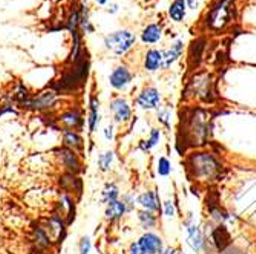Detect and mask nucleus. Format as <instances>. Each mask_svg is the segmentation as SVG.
<instances>
[{"label": "nucleus", "mask_w": 256, "mask_h": 254, "mask_svg": "<svg viewBox=\"0 0 256 254\" xmlns=\"http://www.w3.org/2000/svg\"><path fill=\"white\" fill-rule=\"evenodd\" d=\"M143 66H144V71L149 74H155L158 72L161 66H162V51L150 48L146 51L144 54V60H143Z\"/></svg>", "instance_id": "obj_11"}, {"label": "nucleus", "mask_w": 256, "mask_h": 254, "mask_svg": "<svg viewBox=\"0 0 256 254\" xmlns=\"http://www.w3.org/2000/svg\"><path fill=\"white\" fill-rule=\"evenodd\" d=\"M78 8V15H80V32L83 34H94L96 32V28L94 25H92V21H90V11L88 6L84 5H80L77 6Z\"/></svg>", "instance_id": "obj_19"}, {"label": "nucleus", "mask_w": 256, "mask_h": 254, "mask_svg": "<svg viewBox=\"0 0 256 254\" xmlns=\"http://www.w3.org/2000/svg\"><path fill=\"white\" fill-rule=\"evenodd\" d=\"M138 221L142 224V227L144 230H150L156 225V216L154 212H148V210H140L138 212Z\"/></svg>", "instance_id": "obj_22"}, {"label": "nucleus", "mask_w": 256, "mask_h": 254, "mask_svg": "<svg viewBox=\"0 0 256 254\" xmlns=\"http://www.w3.org/2000/svg\"><path fill=\"white\" fill-rule=\"evenodd\" d=\"M100 100L96 97H90L89 100V117H88V124H89V132H96L97 127L100 126Z\"/></svg>", "instance_id": "obj_14"}, {"label": "nucleus", "mask_w": 256, "mask_h": 254, "mask_svg": "<svg viewBox=\"0 0 256 254\" xmlns=\"http://www.w3.org/2000/svg\"><path fill=\"white\" fill-rule=\"evenodd\" d=\"M212 241L220 251H224L230 245V233L222 224H220L212 232Z\"/></svg>", "instance_id": "obj_15"}, {"label": "nucleus", "mask_w": 256, "mask_h": 254, "mask_svg": "<svg viewBox=\"0 0 256 254\" xmlns=\"http://www.w3.org/2000/svg\"><path fill=\"white\" fill-rule=\"evenodd\" d=\"M84 51L82 52V55L74 61L72 67L68 69L66 74L63 75V78L60 80V86L63 89H76L78 86H82L86 78H88V72H89V58L83 57Z\"/></svg>", "instance_id": "obj_4"}, {"label": "nucleus", "mask_w": 256, "mask_h": 254, "mask_svg": "<svg viewBox=\"0 0 256 254\" xmlns=\"http://www.w3.org/2000/svg\"><path fill=\"white\" fill-rule=\"evenodd\" d=\"M54 2H62V0H54Z\"/></svg>", "instance_id": "obj_38"}, {"label": "nucleus", "mask_w": 256, "mask_h": 254, "mask_svg": "<svg viewBox=\"0 0 256 254\" xmlns=\"http://www.w3.org/2000/svg\"><path fill=\"white\" fill-rule=\"evenodd\" d=\"M186 3H188L189 9L196 11V9H200V6H201V3H202V0H186Z\"/></svg>", "instance_id": "obj_32"}, {"label": "nucleus", "mask_w": 256, "mask_h": 254, "mask_svg": "<svg viewBox=\"0 0 256 254\" xmlns=\"http://www.w3.org/2000/svg\"><path fill=\"white\" fill-rule=\"evenodd\" d=\"M129 254H144V253H143V250H142V247H140L138 242H134L129 247Z\"/></svg>", "instance_id": "obj_33"}, {"label": "nucleus", "mask_w": 256, "mask_h": 254, "mask_svg": "<svg viewBox=\"0 0 256 254\" xmlns=\"http://www.w3.org/2000/svg\"><path fill=\"white\" fill-rule=\"evenodd\" d=\"M60 120L68 129H76L82 124V115L78 110H69V112L62 115Z\"/></svg>", "instance_id": "obj_20"}, {"label": "nucleus", "mask_w": 256, "mask_h": 254, "mask_svg": "<svg viewBox=\"0 0 256 254\" xmlns=\"http://www.w3.org/2000/svg\"><path fill=\"white\" fill-rule=\"evenodd\" d=\"M138 41V37L130 29H118L108 34L103 40V44L108 52L114 54L115 57H124L128 55Z\"/></svg>", "instance_id": "obj_3"}, {"label": "nucleus", "mask_w": 256, "mask_h": 254, "mask_svg": "<svg viewBox=\"0 0 256 254\" xmlns=\"http://www.w3.org/2000/svg\"><path fill=\"white\" fill-rule=\"evenodd\" d=\"M104 138H106L108 141L114 140V126H112V124H109V126L104 129Z\"/></svg>", "instance_id": "obj_34"}, {"label": "nucleus", "mask_w": 256, "mask_h": 254, "mask_svg": "<svg viewBox=\"0 0 256 254\" xmlns=\"http://www.w3.org/2000/svg\"><path fill=\"white\" fill-rule=\"evenodd\" d=\"M140 247H142L144 254H162V239L161 236L148 232L144 233L138 241Z\"/></svg>", "instance_id": "obj_10"}, {"label": "nucleus", "mask_w": 256, "mask_h": 254, "mask_svg": "<svg viewBox=\"0 0 256 254\" xmlns=\"http://www.w3.org/2000/svg\"><path fill=\"white\" fill-rule=\"evenodd\" d=\"M120 198V189L115 186L114 182H109L104 186L103 189V196H102V201L104 204H110V202H115V201H118Z\"/></svg>", "instance_id": "obj_21"}, {"label": "nucleus", "mask_w": 256, "mask_h": 254, "mask_svg": "<svg viewBox=\"0 0 256 254\" xmlns=\"http://www.w3.org/2000/svg\"><path fill=\"white\" fill-rule=\"evenodd\" d=\"M160 138H161V130L160 129H152V132H150V136H149V140L148 141H143V144H142V149L144 150V152H149V150H152L158 143H160Z\"/></svg>", "instance_id": "obj_25"}, {"label": "nucleus", "mask_w": 256, "mask_h": 254, "mask_svg": "<svg viewBox=\"0 0 256 254\" xmlns=\"http://www.w3.org/2000/svg\"><path fill=\"white\" fill-rule=\"evenodd\" d=\"M161 104V94L154 86L144 87L136 97V106L143 110H155Z\"/></svg>", "instance_id": "obj_5"}, {"label": "nucleus", "mask_w": 256, "mask_h": 254, "mask_svg": "<svg viewBox=\"0 0 256 254\" xmlns=\"http://www.w3.org/2000/svg\"><path fill=\"white\" fill-rule=\"evenodd\" d=\"M170 118H172V113H170L169 109H160V110H158V120H160L162 124L169 126V124H170Z\"/></svg>", "instance_id": "obj_30"}, {"label": "nucleus", "mask_w": 256, "mask_h": 254, "mask_svg": "<svg viewBox=\"0 0 256 254\" xmlns=\"http://www.w3.org/2000/svg\"><path fill=\"white\" fill-rule=\"evenodd\" d=\"M94 2L98 5V6H106L109 3V0H94Z\"/></svg>", "instance_id": "obj_36"}, {"label": "nucleus", "mask_w": 256, "mask_h": 254, "mask_svg": "<svg viewBox=\"0 0 256 254\" xmlns=\"http://www.w3.org/2000/svg\"><path fill=\"white\" fill-rule=\"evenodd\" d=\"M204 38H198L192 43L190 46V61H194V64L196 66L201 60L202 51H204Z\"/></svg>", "instance_id": "obj_23"}, {"label": "nucleus", "mask_w": 256, "mask_h": 254, "mask_svg": "<svg viewBox=\"0 0 256 254\" xmlns=\"http://www.w3.org/2000/svg\"><path fill=\"white\" fill-rule=\"evenodd\" d=\"M162 37H164V28H162L161 23H149L140 34V40L146 46H154L160 43Z\"/></svg>", "instance_id": "obj_8"}, {"label": "nucleus", "mask_w": 256, "mask_h": 254, "mask_svg": "<svg viewBox=\"0 0 256 254\" xmlns=\"http://www.w3.org/2000/svg\"><path fill=\"white\" fill-rule=\"evenodd\" d=\"M182 52H184V41L181 38L174 40L169 48H166L164 51H162V66H161V69L169 71V69L182 57Z\"/></svg>", "instance_id": "obj_7"}, {"label": "nucleus", "mask_w": 256, "mask_h": 254, "mask_svg": "<svg viewBox=\"0 0 256 254\" xmlns=\"http://www.w3.org/2000/svg\"><path fill=\"white\" fill-rule=\"evenodd\" d=\"M57 100V92L54 90H46V92H42V94L34 98L30 106L36 107V109H46V107H51Z\"/></svg>", "instance_id": "obj_17"}, {"label": "nucleus", "mask_w": 256, "mask_h": 254, "mask_svg": "<svg viewBox=\"0 0 256 254\" xmlns=\"http://www.w3.org/2000/svg\"><path fill=\"white\" fill-rule=\"evenodd\" d=\"M92 250V241L89 236H83L80 241V254H89Z\"/></svg>", "instance_id": "obj_29"}, {"label": "nucleus", "mask_w": 256, "mask_h": 254, "mask_svg": "<svg viewBox=\"0 0 256 254\" xmlns=\"http://www.w3.org/2000/svg\"><path fill=\"white\" fill-rule=\"evenodd\" d=\"M108 14H110V15H114V14H117L118 11H120V5L118 3H110L109 6H108Z\"/></svg>", "instance_id": "obj_35"}, {"label": "nucleus", "mask_w": 256, "mask_h": 254, "mask_svg": "<svg viewBox=\"0 0 256 254\" xmlns=\"http://www.w3.org/2000/svg\"><path fill=\"white\" fill-rule=\"evenodd\" d=\"M112 115H114V120L117 123H126L130 120L132 117V109H130V104L123 98V97H118V98H114L110 101V106H109Z\"/></svg>", "instance_id": "obj_9"}, {"label": "nucleus", "mask_w": 256, "mask_h": 254, "mask_svg": "<svg viewBox=\"0 0 256 254\" xmlns=\"http://www.w3.org/2000/svg\"><path fill=\"white\" fill-rule=\"evenodd\" d=\"M136 202L140 207H143V210H148V212L160 210V196L155 190L142 193L136 198Z\"/></svg>", "instance_id": "obj_13"}, {"label": "nucleus", "mask_w": 256, "mask_h": 254, "mask_svg": "<svg viewBox=\"0 0 256 254\" xmlns=\"http://www.w3.org/2000/svg\"><path fill=\"white\" fill-rule=\"evenodd\" d=\"M188 12H189V6L186 3V0H172L168 9V15L172 23H184Z\"/></svg>", "instance_id": "obj_12"}, {"label": "nucleus", "mask_w": 256, "mask_h": 254, "mask_svg": "<svg viewBox=\"0 0 256 254\" xmlns=\"http://www.w3.org/2000/svg\"><path fill=\"white\" fill-rule=\"evenodd\" d=\"M186 140L190 141L189 144L194 146H202L208 140V121L206 117V112L202 109H194L190 117L186 118Z\"/></svg>", "instance_id": "obj_2"}, {"label": "nucleus", "mask_w": 256, "mask_h": 254, "mask_svg": "<svg viewBox=\"0 0 256 254\" xmlns=\"http://www.w3.org/2000/svg\"><path fill=\"white\" fill-rule=\"evenodd\" d=\"M156 170H158V175H160V176H169L170 172H172V164H170V161H169L166 156H160Z\"/></svg>", "instance_id": "obj_27"}, {"label": "nucleus", "mask_w": 256, "mask_h": 254, "mask_svg": "<svg viewBox=\"0 0 256 254\" xmlns=\"http://www.w3.org/2000/svg\"><path fill=\"white\" fill-rule=\"evenodd\" d=\"M63 153H64V155H63V158H64L63 163H64L69 169H78V159H77L76 153H74L72 150H64Z\"/></svg>", "instance_id": "obj_28"}, {"label": "nucleus", "mask_w": 256, "mask_h": 254, "mask_svg": "<svg viewBox=\"0 0 256 254\" xmlns=\"http://www.w3.org/2000/svg\"><path fill=\"white\" fill-rule=\"evenodd\" d=\"M162 254H175V250L174 248H168L166 251H162Z\"/></svg>", "instance_id": "obj_37"}, {"label": "nucleus", "mask_w": 256, "mask_h": 254, "mask_svg": "<svg viewBox=\"0 0 256 254\" xmlns=\"http://www.w3.org/2000/svg\"><path fill=\"white\" fill-rule=\"evenodd\" d=\"M162 212H164V216H168V218H172L174 215H175V204H174V201L172 199H169V201H166L164 204H162Z\"/></svg>", "instance_id": "obj_31"}, {"label": "nucleus", "mask_w": 256, "mask_h": 254, "mask_svg": "<svg viewBox=\"0 0 256 254\" xmlns=\"http://www.w3.org/2000/svg\"><path fill=\"white\" fill-rule=\"evenodd\" d=\"M134 75L132 71L126 66V64H120L114 69L109 75V84L115 89V90H124L132 84Z\"/></svg>", "instance_id": "obj_6"}, {"label": "nucleus", "mask_w": 256, "mask_h": 254, "mask_svg": "<svg viewBox=\"0 0 256 254\" xmlns=\"http://www.w3.org/2000/svg\"><path fill=\"white\" fill-rule=\"evenodd\" d=\"M188 169L189 173L198 181H212L220 175L222 166L214 153L195 152L188 159Z\"/></svg>", "instance_id": "obj_1"}, {"label": "nucleus", "mask_w": 256, "mask_h": 254, "mask_svg": "<svg viewBox=\"0 0 256 254\" xmlns=\"http://www.w3.org/2000/svg\"><path fill=\"white\" fill-rule=\"evenodd\" d=\"M188 233H189V242L194 247L195 251H201L206 245V238L201 230L195 224H188Z\"/></svg>", "instance_id": "obj_16"}, {"label": "nucleus", "mask_w": 256, "mask_h": 254, "mask_svg": "<svg viewBox=\"0 0 256 254\" xmlns=\"http://www.w3.org/2000/svg\"><path fill=\"white\" fill-rule=\"evenodd\" d=\"M114 158H115V155L110 150H108V152H104V153H102L98 156V167H100L102 172H108L110 169V166L114 163Z\"/></svg>", "instance_id": "obj_26"}, {"label": "nucleus", "mask_w": 256, "mask_h": 254, "mask_svg": "<svg viewBox=\"0 0 256 254\" xmlns=\"http://www.w3.org/2000/svg\"><path fill=\"white\" fill-rule=\"evenodd\" d=\"M128 212V207L123 201H115L108 204V209H106V219L108 221H118L124 216V213Z\"/></svg>", "instance_id": "obj_18"}, {"label": "nucleus", "mask_w": 256, "mask_h": 254, "mask_svg": "<svg viewBox=\"0 0 256 254\" xmlns=\"http://www.w3.org/2000/svg\"><path fill=\"white\" fill-rule=\"evenodd\" d=\"M63 141L68 147H71V149H77V147H82V138L78 133L72 132V130H66L64 132V138H63Z\"/></svg>", "instance_id": "obj_24"}]
</instances>
